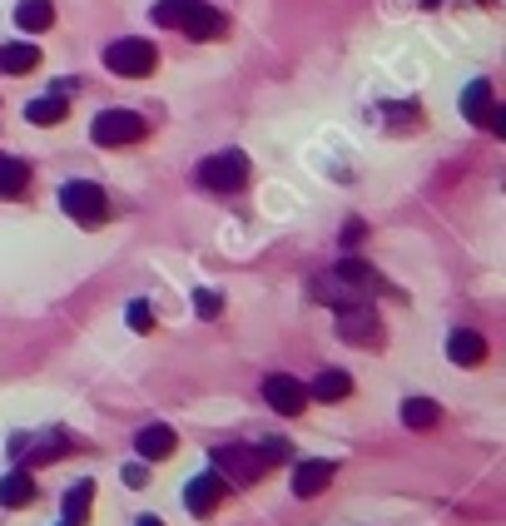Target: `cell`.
I'll use <instances>...</instances> for the list:
<instances>
[{"label": "cell", "mask_w": 506, "mask_h": 526, "mask_svg": "<svg viewBox=\"0 0 506 526\" xmlns=\"http://www.w3.org/2000/svg\"><path fill=\"white\" fill-rule=\"evenodd\" d=\"M65 115H70V100H60V95H40V100H30V105H25V120H30V125H40V130H55Z\"/></svg>", "instance_id": "obj_14"}, {"label": "cell", "mask_w": 506, "mask_h": 526, "mask_svg": "<svg viewBox=\"0 0 506 526\" xmlns=\"http://www.w3.org/2000/svg\"><path fill=\"white\" fill-rule=\"evenodd\" d=\"M30 184V164L15 154H0V199H20Z\"/></svg>", "instance_id": "obj_18"}, {"label": "cell", "mask_w": 506, "mask_h": 526, "mask_svg": "<svg viewBox=\"0 0 506 526\" xmlns=\"http://www.w3.org/2000/svg\"><path fill=\"white\" fill-rule=\"evenodd\" d=\"M65 447H70V437H50L45 447H35V452H30V467H40V462H55Z\"/></svg>", "instance_id": "obj_24"}, {"label": "cell", "mask_w": 506, "mask_h": 526, "mask_svg": "<svg viewBox=\"0 0 506 526\" xmlns=\"http://www.w3.org/2000/svg\"><path fill=\"white\" fill-rule=\"evenodd\" d=\"M412 115H417L412 105H402V110H387V120H392L397 130H407V125H412Z\"/></svg>", "instance_id": "obj_28"}, {"label": "cell", "mask_w": 506, "mask_h": 526, "mask_svg": "<svg viewBox=\"0 0 506 526\" xmlns=\"http://www.w3.org/2000/svg\"><path fill=\"white\" fill-rule=\"evenodd\" d=\"M134 447H139V457H144V462H164V457L179 447V437H174V427H164V422H149V427L134 437Z\"/></svg>", "instance_id": "obj_13"}, {"label": "cell", "mask_w": 506, "mask_h": 526, "mask_svg": "<svg viewBox=\"0 0 506 526\" xmlns=\"http://www.w3.org/2000/svg\"><path fill=\"white\" fill-rule=\"evenodd\" d=\"M174 30H184L189 40H219V35L229 30V20H224L214 5H204V0H184V10H179Z\"/></svg>", "instance_id": "obj_6"}, {"label": "cell", "mask_w": 506, "mask_h": 526, "mask_svg": "<svg viewBox=\"0 0 506 526\" xmlns=\"http://www.w3.org/2000/svg\"><path fill=\"white\" fill-rule=\"evenodd\" d=\"M129 328L134 333H149L154 328V308L149 303H129Z\"/></svg>", "instance_id": "obj_25"}, {"label": "cell", "mask_w": 506, "mask_h": 526, "mask_svg": "<svg viewBox=\"0 0 506 526\" xmlns=\"http://www.w3.org/2000/svg\"><path fill=\"white\" fill-rule=\"evenodd\" d=\"M338 338L343 343H363V348H378L382 343V318L368 303H353V308H338Z\"/></svg>", "instance_id": "obj_5"}, {"label": "cell", "mask_w": 506, "mask_h": 526, "mask_svg": "<svg viewBox=\"0 0 506 526\" xmlns=\"http://www.w3.org/2000/svg\"><path fill=\"white\" fill-rule=\"evenodd\" d=\"M253 452H258V462H263V467H278V462H288V442H283V437H263Z\"/></svg>", "instance_id": "obj_23"}, {"label": "cell", "mask_w": 506, "mask_h": 526, "mask_svg": "<svg viewBox=\"0 0 506 526\" xmlns=\"http://www.w3.org/2000/svg\"><path fill=\"white\" fill-rule=\"evenodd\" d=\"M224 497H229L224 472H199V477H189V487H184V507H189L194 517H209Z\"/></svg>", "instance_id": "obj_7"}, {"label": "cell", "mask_w": 506, "mask_h": 526, "mask_svg": "<svg viewBox=\"0 0 506 526\" xmlns=\"http://www.w3.org/2000/svg\"><path fill=\"white\" fill-rule=\"evenodd\" d=\"M214 462L229 472L224 482H239V487H249V482L263 477V462H258V452H253V447H219V452H214Z\"/></svg>", "instance_id": "obj_9"}, {"label": "cell", "mask_w": 506, "mask_h": 526, "mask_svg": "<svg viewBox=\"0 0 506 526\" xmlns=\"http://www.w3.org/2000/svg\"><path fill=\"white\" fill-rule=\"evenodd\" d=\"M318 303H333V308H353V303H368V293L363 288H353L348 278H338V273H323V278H313V288H308Z\"/></svg>", "instance_id": "obj_10"}, {"label": "cell", "mask_w": 506, "mask_h": 526, "mask_svg": "<svg viewBox=\"0 0 506 526\" xmlns=\"http://www.w3.org/2000/svg\"><path fill=\"white\" fill-rule=\"evenodd\" d=\"M60 209L80 224V229H100L110 219V194L95 184V179H70L60 189Z\"/></svg>", "instance_id": "obj_1"}, {"label": "cell", "mask_w": 506, "mask_h": 526, "mask_svg": "<svg viewBox=\"0 0 506 526\" xmlns=\"http://www.w3.org/2000/svg\"><path fill=\"white\" fill-rule=\"evenodd\" d=\"M50 95H60V100H70V95H75V80H55V85H50Z\"/></svg>", "instance_id": "obj_29"}, {"label": "cell", "mask_w": 506, "mask_h": 526, "mask_svg": "<svg viewBox=\"0 0 506 526\" xmlns=\"http://www.w3.org/2000/svg\"><path fill=\"white\" fill-rule=\"evenodd\" d=\"M437 417H442V412H437V402H432V397H407V402H402V422H407L412 432L437 427Z\"/></svg>", "instance_id": "obj_22"}, {"label": "cell", "mask_w": 506, "mask_h": 526, "mask_svg": "<svg viewBox=\"0 0 506 526\" xmlns=\"http://www.w3.org/2000/svg\"><path fill=\"white\" fill-rule=\"evenodd\" d=\"M120 477H125V487H144V482H149V472H144L139 462H129V467L120 472Z\"/></svg>", "instance_id": "obj_27"}, {"label": "cell", "mask_w": 506, "mask_h": 526, "mask_svg": "<svg viewBox=\"0 0 506 526\" xmlns=\"http://www.w3.org/2000/svg\"><path fill=\"white\" fill-rule=\"evenodd\" d=\"M333 462H323V457H313V462H298L293 467V497H318L328 482H333Z\"/></svg>", "instance_id": "obj_12"}, {"label": "cell", "mask_w": 506, "mask_h": 526, "mask_svg": "<svg viewBox=\"0 0 506 526\" xmlns=\"http://www.w3.org/2000/svg\"><path fill=\"white\" fill-rule=\"evenodd\" d=\"M90 502H95V482H75V487L65 492V502H60L65 526H85V517H90Z\"/></svg>", "instance_id": "obj_20"}, {"label": "cell", "mask_w": 506, "mask_h": 526, "mask_svg": "<svg viewBox=\"0 0 506 526\" xmlns=\"http://www.w3.org/2000/svg\"><path fill=\"white\" fill-rule=\"evenodd\" d=\"M144 134H149V120H144V115H134V110H105V115H95V125H90V139H95V144H105V149L139 144Z\"/></svg>", "instance_id": "obj_3"}, {"label": "cell", "mask_w": 506, "mask_h": 526, "mask_svg": "<svg viewBox=\"0 0 506 526\" xmlns=\"http://www.w3.org/2000/svg\"><path fill=\"white\" fill-rule=\"evenodd\" d=\"M35 65H40V50H35L30 40H15V45L0 50V70H5V75H25V70H35Z\"/></svg>", "instance_id": "obj_21"}, {"label": "cell", "mask_w": 506, "mask_h": 526, "mask_svg": "<svg viewBox=\"0 0 506 526\" xmlns=\"http://www.w3.org/2000/svg\"><path fill=\"white\" fill-rule=\"evenodd\" d=\"M358 239H363V224H358V219H353V224H343V244H358Z\"/></svg>", "instance_id": "obj_30"}, {"label": "cell", "mask_w": 506, "mask_h": 526, "mask_svg": "<svg viewBox=\"0 0 506 526\" xmlns=\"http://www.w3.org/2000/svg\"><path fill=\"white\" fill-rule=\"evenodd\" d=\"M263 402L273 412H283V417H298L308 407V388L298 378H288V373H273V378H263Z\"/></svg>", "instance_id": "obj_8"}, {"label": "cell", "mask_w": 506, "mask_h": 526, "mask_svg": "<svg viewBox=\"0 0 506 526\" xmlns=\"http://www.w3.org/2000/svg\"><path fill=\"white\" fill-rule=\"evenodd\" d=\"M462 115L472 125H487V115H492V80H472L462 90Z\"/></svg>", "instance_id": "obj_16"}, {"label": "cell", "mask_w": 506, "mask_h": 526, "mask_svg": "<svg viewBox=\"0 0 506 526\" xmlns=\"http://www.w3.org/2000/svg\"><path fill=\"white\" fill-rule=\"evenodd\" d=\"M15 25L30 30V35H40V30L55 25V5H50V0H20V5H15Z\"/></svg>", "instance_id": "obj_15"}, {"label": "cell", "mask_w": 506, "mask_h": 526, "mask_svg": "<svg viewBox=\"0 0 506 526\" xmlns=\"http://www.w3.org/2000/svg\"><path fill=\"white\" fill-rule=\"evenodd\" d=\"M105 65L115 75H125V80H139V75H149L159 65V50L149 40H110L105 45Z\"/></svg>", "instance_id": "obj_4"}, {"label": "cell", "mask_w": 506, "mask_h": 526, "mask_svg": "<svg viewBox=\"0 0 506 526\" xmlns=\"http://www.w3.org/2000/svg\"><path fill=\"white\" fill-rule=\"evenodd\" d=\"M244 179H249V154L244 149H219L199 164V184L214 189V194H234V189H244Z\"/></svg>", "instance_id": "obj_2"}, {"label": "cell", "mask_w": 506, "mask_h": 526, "mask_svg": "<svg viewBox=\"0 0 506 526\" xmlns=\"http://www.w3.org/2000/svg\"><path fill=\"white\" fill-rule=\"evenodd\" d=\"M35 502V482H30V472H5L0 477V507H30Z\"/></svg>", "instance_id": "obj_17"}, {"label": "cell", "mask_w": 506, "mask_h": 526, "mask_svg": "<svg viewBox=\"0 0 506 526\" xmlns=\"http://www.w3.org/2000/svg\"><path fill=\"white\" fill-rule=\"evenodd\" d=\"M422 5H442V0H422Z\"/></svg>", "instance_id": "obj_32"}, {"label": "cell", "mask_w": 506, "mask_h": 526, "mask_svg": "<svg viewBox=\"0 0 506 526\" xmlns=\"http://www.w3.org/2000/svg\"><path fill=\"white\" fill-rule=\"evenodd\" d=\"M194 308H199L204 318H219V308H224V303H219V293H209V288H199V293H194Z\"/></svg>", "instance_id": "obj_26"}, {"label": "cell", "mask_w": 506, "mask_h": 526, "mask_svg": "<svg viewBox=\"0 0 506 526\" xmlns=\"http://www.w3.org/2000/svg\"><path fill=\"white\" fill-rule=\"evenodd\" d=\"M308 397H318V402H343V397H353V378H348V373H338V368H328V373H318V378H313Z\"/></svg>", "instance_id": "obj_19"}, {"label": "cell", "mask_w": 506, "mask_h": 526, "mask_svg": "<svg viewBox=\"0 0 506 526\" xmlns=\"http://www.w3.org/2000/svg\"><path fill=\"white\" fill-rule=\"evenodd\" d=\"M139 526H164L159 517H139Z\"/></svg>", "instance_id": "obj_31"}, {"label": "cell", "mask_w": 506, "mask_h": 526, "mask_svg": "<svg viewBox=\"0 0 506 526\" xmlns=\"http://www.w3.org/2000/svg\"><path fill=\"white\" fill-rule=\"evenodd\" d=\"M447 358H452L457 368H482V363H487V338L472 333V328H457V333L447 338Z\"/></svg>", "instance_id": "obj_11"}]
</instances>
